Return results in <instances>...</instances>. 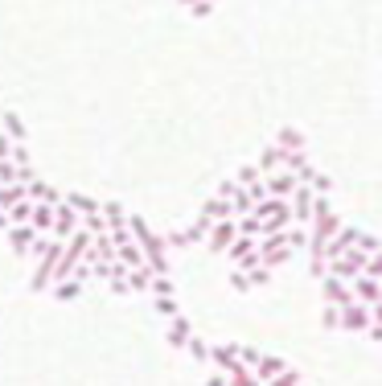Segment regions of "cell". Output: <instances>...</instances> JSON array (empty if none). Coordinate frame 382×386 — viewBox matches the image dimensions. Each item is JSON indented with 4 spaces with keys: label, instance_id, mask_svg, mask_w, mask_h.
<instances>
[{
    "label": "cell",
    "instance_id": "1",
    "mask_svg": "<svg viewBox=\"0 0 382 386\" xmlns=\"http://www.w3.org/2000/svg\"><path fill=\"white\" fill-rule=\"evenodd\" d=\"M263 189H267V198H288L296 189V177L288 169H271V172H263Z\"/></svg>",
    "mask_w": 382,
    "mask_h": 386
},
{
    "label": "cell",
    "instance_id": "2",
    "mask_svg": "<svg viewBox=\"0 0 382 386\" xmlns=\"http://www.w3.org/2000/svg\"><path fill=\"white\" fill-rule=\"evenodd\" d=\"M74 230H79V214H74L66 202H58V206H54V226H49V234H54V239H66V234H74Z\"/></svg>",
    "mask_w": 382,
    "mask_h": 386
},
{
    "label": "cell",
    "instance_id": "3",
    "mask_svg": "<svg viewBox=\"0 0 382 386\" xmlns=\"http://www.w3.org/2000/svg\"><path fill=\"white\" fill-rule=\"evenodd\" d=\"M25 198H29V202H45V206H58V202H62V193H58L49 181H42V177H29V181H25Z\"/></svg>",
    "mask_w": 382,
    "mask_h": 386
},
{
    "label": "cell",
    "instance_id": "4",
    "mask_svg": "<svg viewBox=\"0 0 382 386\" xmlns=\"http://www.w3.org/2000/svg\"><path fill=\"white\" fill-rule=\"evenodd\" d=\"M276 148H280V152H300V148H304V131L292 128V124H288V128H280V136H276Z\"/></svg>",
    "mask_w": 382,
    "mask_h": 386
},
{
    "label": "cell",
    "instance_id": "5",
    "mask_svg": "<svg viewBox=\"0 0 382 386\" xmlns=\"http://www.w3.org/2000/svg\"><path fill=\"white\" fill-rule=\"evenodd\" d=\"M218 218H230V202L226 198H210L202 206V222H218Z\"/></svg>",
    "mask_w": 382,
    "mask_h": 386
},
{
    "label": "cell",
    "instance_id": "6",
    "mask_svg": "<svg viewBox=\"0 0 382 386\" xmlns=\"http://www.w3.org/2000/svg\"><path fill=\"white\" fill-rule=\"evenodd\" d=\"M74 214H99V202L95 198H86V193H70V198H62Z\"/></svg>",
    "mask_w": 382,
    "mask_h": 386
},
{
    "label": "cell",
    "instance_id": "7",
    "mask_svg": "<svg viewBox=\"0 0 382 386\" xmlns=\"http://www.w3.org/2000/svg\"><path fill=\"white\" fill-rule=\"evenodd\" d=\"M4 136H8L13 144H25V136H29V131H25V124H21V115H13V111L4 115Z\"/></svg>",
    "mask_w": 382,
    "mask_h": 386
},
{
    "label": "cell",
    "instance_id": "8",
    "mask_svg": "<svg viewBox=\"0 0 382 386\" xmlns=\"http://www.w3.org/2000/svg\"><path fill=\"white\" fill-rule=\"evenodd\" d=\"M21 198H25V185H17V181H13V185H0V210H8V206L21 202Z\"/></svg>",
    "mask_w": 382,
    "mask_h": 386
},
{
    "label": "cell",
    "instance_id": "9",
    "mask_svg": "<svg viewBox=\"0 0 382 386\" xmlns=\"http://www.w3.org/2000/svg\"><path fill=\"white\" fill-rule=\"evenodd\" d=\"M255 165H259V172H271V169H280V148H276V144H267V148H263V156H259Z\"/></svg>",
    "mask_w": 382,
    "mask_h": 386
},
{
    "label": "cell",
    "instance_id": "10",
    "mask_svg": "<svg viewBox=\"0 0 382 386\" xmlns=\"http://www.w3.org/2000/svg\"><path fill=\"white\" fill-rule=\"evenodd\" d=\"M259 177H263V172H259V165H243V169H239V177H234V181H239V185H255V181H259Z\"/></svg>",
    "mask_w": 382,
    "mask_h": 386
},
{
    "label": "cell",
    "instance_id": "11",
    "mask_svg": "<svg viewBox=\"0 0 382 386\" xmlns=\"http://www.w3.org/2000/svg\"><path fill=\"white\" fill-rule=\"evenodd\" d=\"M0 226H4V230H8V218H4V210H0Z\"/></svg>",
    "mask_w": 382,
    "mask_h": 386
}]
</instances>
